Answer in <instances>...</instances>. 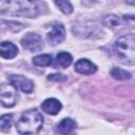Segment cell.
<instances>
[{"label": "cell", "instance_id": "10", "mask_svg": "<svg viewBox=\"0 0 135 135\" xmlns=\"http://www.w3.org/2000/svg\"><path fill=\"white\" fill-rule=\"evenodd\" d=\"M18 54V47L9 42V41H3L0 43V56L4 59H12Z\"/></svg>", "mask_w": 135, "mask_h": 135}, {"label": "cell", "instance_id": "16", "mask_svg": "<svg viewBox=\"0 0 135 135\" xmlns=\"http://www.w3.org/2000/svg\"><path fill=\"white\" fill-rule=\"evenodd\" d=\"M13 122V114H4L0 117V131L8 132Z\"/></svg>", "mask_w": 135, "mask_h": 135}, {"label": "cell", "instance_id": "13", "mask_svg": "<svg viewBox=\"0 0 135 135\" xmlns=\"http://www.w3.org/2000/svg\"><path fill=\"white\" fill-rule=\"evenodd\" d=\"M102 22H103V24L105 26L111 27V28H117V27H119L121 25V21L118 18V16L112 15V14L105 15L103 17V19H102Z\"/></svg>", "mask_w": 135, "mask_h": 135}, {"label": "cell", "instance_id": "5", "mask_svg": "<svg viewBox=\"0 0 135 135\" xmlns=\"http://www.w3.org/2000/svg\"><path fill=\"white\" fill-rule=\"evenodd\" d=\"M21 45L30 52H39L43 47V41L40 35L36 33H27L22 37Z\"/></svg>", "mask_w": 135, "mask_h": 135}, {"label": "cell", "instance_id": "7", "mask_svg": "<svg viewBox=\"0 0 135 135\" xmlns=\"http://www.w3.org/2000/svg\"><path fill=\"white\" fill-rule=\"evenodd\" d=\"M8 80L11 84H13L16 89H19L24 93H31L34 89L33 81L22 75H11L8 76Z\"/></svg>", "mask_w": 135, "mask_h": 135}, {"label": "cell", "instance_id": "8", "mask_svg": "<svg viewBox=\"0 0 135 135\" xmlns=\"http://www.w3.org/2000/svg\"><path fill=\"white\" fill-rule=\"evenodd\" d=\"M62 104L56 98H47L41 103V109L43 112L50 115H56L60 112Z\"/></svg>", "mask_w": 135, "mask_h": 135}, {"label": "cell", "instance_id": "3", "mask_svg": "<svg viewBox=\"0 0 135 135\" xmlns=\"http://www.w3.org/2000/svg\"><path fill=\"white\" fill-rule=\"evenodd\" d=\"M114 52L121 62L127 64H133L135 53L134 34L130 33L119 37L114 44Z\"/></svg>", "mask_w": 135, "mask_h": 135}, {"label": "cell", "instance_id": "14", "mask_svg": "<svg viewBox=\"0 0 135 135\" xmlns=\"http://www.w3.org/2000/svg\"><path fill=\"white\" fill-rule=\"evenodd\" d=\"M33 63L37 66H47L52 63V56L49 54H42L33 58Z\"/></svg>", "mask_w": 135, "mask_h": 135}, {"label": "cell", "instance_id": "18", "mask_svg": "<svg viewBox=\"0 0 135 135\" xmlns=\"http://www.w3.org/2000/svg\"><path fill=\"white\" fill-rule=\"evenodd\" d=\"M47 79L52 80V81L62 82V81H65L68 79V77L65 75H62V74H51V75L47 76Z\"/></svg>", "mask_w": 135, "mask_h": 135}, {"label": "cell", "instance_id": "12", "mask_svg": "<svg viewBox=\"0 0 135 135\" xmlns=\"http://www.w3.org/2000/svg\"><path fill=\"white\" fill-rule=\"evenodd\" d=\"M73 61V57L68 52H60L56 56V64L60 68H68Z\"/></svg>", "mask_w": 135, "mask_h": 135}, {"label": "cell", "instance_id": "4", "mask_svg": "<svg viewBox=\"0 0 135 135\" xmlns=\"http://www.w3.org/2000/svg\"><path fill=\"white\" fill-rule=\"evenodd\" d=\"M18 99L17 89L11 83L0 84V103L6 108H12Z\"/></svg>", "mask_w": 135, "mask_h": 135}, {"label": "cell", "instance_id": "17", "mask_svg": "<svg viewBox=\"0 0 135 135\" xmlns=\"http://www.w3.org/2000/svg\"><path fill=\"white\" fill-rule=\"evenodd\" d=\"M55 4L59 7V9L64 14H71L73 12V6L69 1H56Z\"/></svg>", "mask_w": 135, "mask_h": 135}, {"label": "cell", "instance_id": "9", "mask_svg": "<svg viewBox=\"0 0 135 135\" xmlns=\"http://www.w3.org/2000/svg\"><path fill=\"white\" fill-rule=\"evenodd\" d=\"M75 71L80 74L91 75L97 71V66L88 59H79L75 63Z\"/></svg>", "mask_w": 135, "mask_h": 135}, {"label": "cell", "instance_id": "6", "mask_svg": "<svg viewBox=\"0 0 135 135\" xmlns=\"http://www.w3.org/2000/svg\"><path fill=\"white\" fill-rule=\"evenodd\" d=\"M65 38V28L61 23H55L52 26V31L46 34V40L51 45H57L61 43Z\"/></svg>", "mask_w": 135, "mask_h": 135}, {"label": "cell", "instance_id": "15", "mask_svg": "<svg viewBox=\"0 0 135 135\" xmlns=\"http://www.w3.org/2000/svg\"><path fill=\"white\" fill-rule=\"evenodd\" d=\"M111 75L113 78L115 79H118V80H126V79H130L131 78V73L126 71V70H122V69H119V68H113L111 70Z\"/></svg>", "mask_w": 135, "mask_h": 135}, {"label": "cell", "instance_id": "2", "mask_svg": "<svg viewBox=\"0 0 135 135\" xmlns=\"http://www.w3.org/2000/svg\"><path fill=\"white\" fill-rule=\"evenodd\" d=\"M38 7L31 1H1L0 13L17 15L22 17H34L37 15Z\"/></svg>", "mask_w": 135, "mask_h": 135}, {"label": "cell", "instance_id": "1", "mask_svg": "<svg viewBox=\"0 0 135 135\" xmlns=\"http://www.w3.org/2000/svg\"><path fill=\"white\" fill-rule=\"evenodd\" d=\"M42 124L43 116L38 110L32 109L21 114L16 122V129L21 135H36L41 130Z\"/></svg>", "mask_w": 135, "mask_h": 135}, {"label": "cell", "instance_id": "11", "mask_svg": "<svg viewBox=\"0 0 135 135\" xmlns=\"http://www.w3.org/2000/svg\"><path fill=\"white\" fill-rule=\"evenodd\" d=\"M76 129V122L72 118H64L62 119L56 127L57 133L61 135H70V133Z\"/></svg>", "mask_w": 135, "mask_h": 135}]
</instances>
